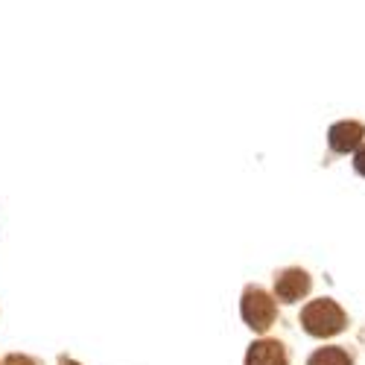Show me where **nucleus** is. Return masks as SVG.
Masks as SVG:
<instances>
[{"label": "nucleus", "mask_w": 365, "mask_h": 365, "mask_svg": "<svg viewBox=\"0 0 365 365\" xmlns=\"http://www.w3.org/2000/svg\"><path fill=\"white\" fill-rule=\"evenodd\" d=\"M365 129L359 123H336L330 129V149L333 152H351L354 146H359Z\"/></svg>", "instance_id": "obj_4"}, {"label": "nucleus", "mask_w": 365, "mask_h": 365, "mask_svg": "<svg viewBox=\"0 0 365 365\" xmlns=\"http://www.w3.org/2000/svg\"><path fill=\"white\" fill-rule=\"evenodd\" d=\"M58 365H76L73 359H68V356H62V359H58Z\"/></svg>", "instance_id": "obj_9"}, {"label": "nucleus", "mask_w": 365, "mask_h": 365, "mask_svg": "<svg viewBox=\"0 0 365 365\" xmlns=\"http://www.w3.org/2000/svg\"><path fill=\"white\" fill-rule=\"evenodd\" d=\"M307 365H351V359H348V354L342 348H322V351H316L310 356Z\"/></svg>", "instance_id": "obj_6"}, {"label": "nucleus", "mask_w": 365, "mask_h": 365, "mask_svg": "<svg viewBox=\"0 0 365 365\" xmlns=\"http://www.w3.org/2000/svg\"><path fill=\"white\" fill-rule=\"evenodd\" d=\"M310 289V278H307V272H301V269H287L284 275L278 278V284H275V295L281 298V301H298L304 292Z\"/></svg>", "instance_id": "obj_3"}, {"label": "nucleus", "mask_w": 365, "mask_h": 365, "mask_svg": "<svg viewBox=\"0 0 365 365\" xmlns=\"http://www.w3.org/2000/svg\"><path fill=\"white\" fill-rule=\"evenodd\" d=\"M301 324L313 336H333L345 327V313L339 310V304H333L330 298H319L307 304L301 313Z\"/></svg>", "instance_id": "obj_1"}, {"label": "nucleus", "mask_w": 365, "mask_h": 365, "mask_svg": "<svg viewBox=\"0 0 365 365\" xmlns=\"http://www.w3.org/2000/svg\"><path fill=\"white\" fill-rule=\"evenodd\" d=\"M354 167H356V173H362L365 175V146L356 152V158H354Z\"/></svg>", "instance_id": "obj_8"}, {"label": "nucleus", "mask_w": 365, "mask_h": 365, "mask_svg": "<svg viewBox=\"0 0 365 365\" xmlns=\"http://www.w3.org/2000/svg\"><path fill=\"white\" fill-rule=\"evenodd\" d=\"M4 365H36V362H33V359H26V356H21V354H12V356L4 359Z\"/></svg>", "instance_id": "obj_7"}, {"label": "nucleus", "mask_w": 365, "mask_h": 365, "mask_svg": "<svg viewBox=\"0 0 365 365\" xmlns=\"http://www.w3.org/2000/svg\"><path fill=\"white\" fill-rule=\"evenodd\" d=\"M246 365H287V356L278 342H257L252 345Z\"/></svg>", "instance_id": "obj_5"}, {"label": "nucleus", "mask_w": 365, "mask_h": 365, "mask_svg": "<svg viewBox=\"0 0 365 365\" xmlns=\"http://www.w3.org/2000/svg\"><path fill=\"white\" fill-rule=\"evenodd\" d=\"M242 319L255 330H266L275 322V301L263 289H246V295H242Z\"/></svg>", "instance_id": "obj_2"}]
</instances>
